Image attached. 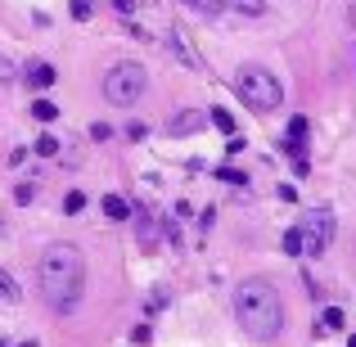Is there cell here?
I'll return each instance as SVG.
<instances>
[{
  "instance_id": "cell-1",
  "label": "cell",
  "mask_w": 356,
  "mask_h": 347,
  "mask_svg": "<svg viewBox=\"0 0 356 347\" xmlns=\"http://www.w3.org/2000/svg\"><path fill=\"white\" fill-rule=\"evenodd\" d=\"M41 275V298L54 307V312H77L81 289H86V266H81V248L77 243H50L36 266Z\"/></svg>"
},
{
  "instance_id": "cell-2",
  "label": "cell",
  "mask_w": 356,
  "mask_h": 347,
  "mask_svg": "<svg viewBox=\"0 0 356 347\" xmlns=\"http://www.w3.org/2000/svg\"><path fill=\"white\" fill-rule=\"evenodd\" d=\"M235 321L252 343H270L284 330V302H280V289L261 275H248L235 289Z\"/></svg>"
},
{
  "instance_id": "cell-3",
  "label": "cell",
  "mask_w": 356,
  "mask_h": 347,
  "mask_svg": "<svg viewBox=\"0 0 356 347\" xmlns=\"http://www.w3.org/2000/svg\"><path fill=\"white\" fill-rule=\"evenodd\" d=\"M235 90L243 95V104H248L252 113H275V108L284 104V86H280V77H275L270 68H261V63L239 68Z\"/></svg>"
},
{
  "instance_id": "cell-4",
  "label": "cell",
  "mask_w": 356,
  "mask_h": 347,
  "mask_svg": "<svg viewBox=\"0 0 356 347\" xmlns=\"http://www.w3.org/2000/svg\"><path fill=\"white\" fill-rule=\"evenodd\" d=\"M149 86V72L140 68V63H113V68L104 72V99L118 108H131L140 95H145Z\"/></svg>"
},
{
  "instance_id": "cell-5",
  "label": "cell",
  "mask_w": 356,
  "mask_h": 347,
  "mask_svg": "<svg viewBox=\"0 0 356 347\" xmlns=\"http://www.w3.org/2000/svg\"><path fill=\"white\" fill-rule=\"evenodd\" d=\"M330 234H334V217L325 208L312 212V217L302 221V243H307L302 252H325V248H330Z\"/></svg>"
},
{
  "instance_id": "cell-6",
  "label": "cell",
  "mask_w": 356,
  "mask_h": 347,
  "mask_svg": "<svg viewBox=\"0 0 356 347\" xmlns=\"http://www.w3.org/2000/svg\"><path fill=\"white\" fill-rule=\"evenodd\" d=\"M163 45H167V54H172V59H181V63H185V68H199V54L190 50L185 32H176V27H172V32L163 36Z\"/></svg>"
},
{
  "instance_id": "cell-7",
  "label": "cell",
  "mask_w": 356,
  "mask_h": 347,
  "mask_svg": "<svg viewBox=\"0 0 356 347\" xmlns=\"http://www.w3.org/2000/svg\"><path fill=\"white\" fill-rule=\"evenodd\" d=\"M199 127H208V113H203V108H185V113H176L172 122H167L172 136H194Z\"/></svg>"
},
{
  "instance_id": "cell-8",
  "label": "cell",
  "mask_w": 356,
  "mask_h": 347,
  "mask_svg": "<svg viewBox=\"0 0 356 347\" xmlns=\"http://www.w3.org/2000/svg\"><path fill=\"white\" fill-rule=\"evenodd\" d=\"M54 77H59V72H54V63H45V59L27 68V86H32V90H50Z\"/></svg>"
},
{
  "instance_id": "cell-9",
  "label": "cell",
  "mask_w": 356,
  "mask_h": 347,
  "mask_svg": "<svg viewBox=\"0 0 356 347\" xmlns=\"http://www.w3.org/2000/svg\"><path fill=\"white\" fill-rule=\"evenodd\" d=\"M104 212H108V221H127L131 217V203L122 199V194H104Z\"/></svg>"
},
{
  "instance_id": "cell-10",
  "label": "cell",
  "mask_w": 356,
  "mask_h": 347,
  "mask_svg": "<svg viewBox=\"0 0 356 347\" xmlns=\"http://www.w3.org/2000/svg\"><path fill=\"white\" fill-rule=\"evenodd\" d=\"M185 5H190V9H194V14H203V18H217V14H221V9H226V5H230V0H185Z\"/></svg>"
},
{
  "instance_id": "cell-11",
  "label": "cell",
  "mask_w": 356,
  "mask_h": 347,
  "mask_svg": "<svg viewBox=\"0 0 356 347\" xmlns=\"http://www.w3.org/2000/svg\"><path fill=\"white\" fill-rule=\"evenodd\" d=\"M32 118H36V122H54V118H59V104H50V99H36V104H32Z\"/></svg>"
},
{
  "instance_id": "cell-12",
  "label": "cell",
  "mask_w": 356,
  "mask_h": 347,
  "mask_svg": "<svg viewBox=\"0 0 356 347\" xmlns=\"http://www.w3.org/2000/svg\"><path fill=\"white\" fill-rule=\"evenodd\" d=\"M230 5H235L239 14H248V18H261V14H266V0H230Z\"/></svg>"
},
{
  "instance_id": "cell-13",
  "label": "cell",
  "mask_w": 356,
  "mask_h": 347,
  "mask_svg": "<svg viewBox=\"0 0 356 347\" xmlns=\"http://www.w3.org/2000/svg\"><path fill=\"white\" fill-rule=\"evenodd\" d=\"M334 330H343V312L339 307H330V312L321 316V334H334Z\"/></svg>"
},
{
  "instance_id": "cell-14",
  "label": "cell",
  "mask_w": 356,
  "mask_h": 347,
  "mask_svg": "<svg viewBox=\"0 0 356 347\" xmlns=\"http://www.w3.org/2000/svg\"><path fill=\"white\" fill-rule=\"evenodd\" d=\"M212 127H217V131H226V136H230V131H235V118H230L226 108H212Z\"/></svg>"
},
{
  "instance_id": "cell-15",
  "label": "cell",
  "mask_w": 356,
  "mask_h": 347,
  "mask_svg": "<svg viewBox=\"0 0 356 347\" xmlns=\"http://www.w3.org/2000/svg\"><path fill=\"white\" fill-rule=\"evenodd\" d=\"M302 248H307V243H302V226H298V230H289V234H284V252H293V257H298Z\"/></svg>"
},
{
  "instance_id": "cell-16",
  "label": "cell",
  "mask_w": 356,
  "mask_h": 347,
  "mask_svg": "<svg viewBox=\"0 0 356 347\" xmlns=\"http://www.w3.org/2000/svg\"><path fill=\"white\" fill-rule=\"evenodd\" d=\"M36 154H41V158H54V154H59V140H54V136H41V140H36Z\"/></svg>"
},
{
  "instance_id": "cell-17",
  "label": "cell",
  "mask_w": 356,
  "mask_h": 347,
  "mask_svg": "<svg viewBox=\"0 0 356 347\" xmlns=\"http://www.w3.org/2000/svg\"><path fill=\"white\" fill-rule=\"evenodd\" d=\"M0 298H9V302H18V284H14V280L5 275V271H0Z\"/></svg>"
},
{
  "instance_id": "cell-18",
  "label": "cell",
  "mask_w": 356,
  "mask_h": 347,
  "mask_svg": "<svg viewBox=\"0 0 356 347\" xmlns=\"http://www.w3.org/2000/svg\"><path fill=\"white\" fill-rule=\"evenodd\" d=\"M95 14V0H72V18H90Z\"/></svg>"
},
{
  "instance_id": "cell-19",
  "label": "cell",
  "mask_w": 356,
  "mask_h": 347,
  "mask_svg": "<svg viewBox=\"0 0 356 347\" xmlns=\"http://www.w3.org/2000/svg\"><path fill=\"white\" fill-rule=\"evenodd\" d=\"M81 208H86V194H77V190H72L68 199H63V212H81Z\"/></svg>"
},
{
  "instance_id": "cell-20",
  "label": "cell",
  "mask_w": 356,
  "mask_h": 347,
  "mask_svg": "<svg viewBox=\"0 0 356 347\" xmlns=\"http://www.w3.org/2000/svg\"><path fill=\"white\" fill-rule=\"evenodd\" d=\"M14 77H18V68L5 59V54H0V81H14Z\"/></svg>"
},
{
  "instance_id": "cell-21",
  "label": "cell",
  "mask_w": 356,
  "mask_h": 347,
  "mask_svg": "<svg viewBox=\"0 0 356 347\" xmlns=\"http://www.w3.org/2000/svg\"><path fill=\"white\" fill-rule=\"evenodd\" d=\"M289 136L302 140V136H307V118H293V122H289Z\"/></svg>"
},
{
  "instance_id": "cell-22",
  "label": "cell",
  "mask_w": 356,
  "mask_h": 347,
  "mask_svg": "<svg viewBox=\"0 0 356 347\" xmlns=\"http://www.w3.org/2000/svg\"><path fill=\"white\" fill-rule=\"evenodd\" d=\"M217 176H221V181H226V185H239V181H243V176L235 172V167H221V172H217Z\"/></svg>"
},
{
  "instance_id": "cell-23",
  "label": "cell",
  "mask_w": 356,
  "mask_h": 347,
  "mask_svg": "<svg viewBox=\"0 0 356 347\" xmlns=\"http://www.w3.org/2000/svg\"><path fill=\"white\" fill-rule=\"evenodd\" d=\"M136 5H140V0H113V9H118V14H131Z\"/></svg>"
},
{
  "instance_id": "cell-24",
  "label": "cell",
  "mask_w": 356,
  "mask_h": 347,
  "mask_svg": "<svg viewBox=\"0 0 356 347\" xmlns=\"http://www.w3.org/2000/svg\"><path fill=\"white\" fill-rule=\"evenodd\" d=\"M23 347H36V343H23Z\"/></svg>"
},
{
  "instance_id": "cell-25",
  "label": "cell",
  "mask_w": 356,
  "mask_h": 347,
  "mask_svg": "<svg viewBox=\"0 0 356 347\" xmlns=\"http://www.w3.org/2000/svg\"><path fill=\"white\" fill-rule=\"evenodd\" d=\"M0 347H5V343H0Z\"/></svg>"
}]
</instances>
